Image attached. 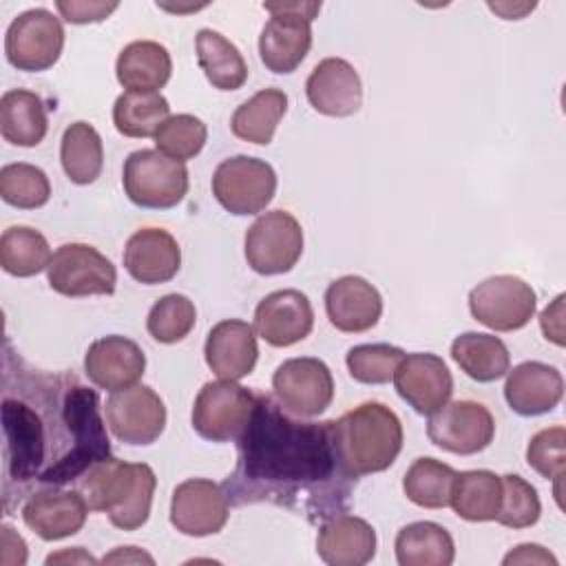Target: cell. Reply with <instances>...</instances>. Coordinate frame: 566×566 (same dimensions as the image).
<instances>
[{"label":"cell","instance_id":"obj_1","mask_svg":"<svg viewBox=\"0 0 566 566\" xmlns=\"http://www.w3.org/2000/svg\"><path fill=\"white\" fill-rule=\"evenodd\" d=\"M239 458L223 489L228 500L310 506L316 497L345 495L332 427L290 418L270 396H256L252 418L237 440Z\"/></svg>","mask_w":566,"mask_h":566},{"label":"cell","instance_id":"obj_2","mask_svg":"<svg viewBox=\"0 0 566 566\" xmlns=\"http://www.w3.org/2000/svg\"><path fill=\"white\" fill-rule=\"evenodd\" d=\"M2 427L7 473L18 482L62 486L111 455L99 398L73 380L62 385L49 416L22 398H4Z\"/></svg>","mask_w":566,"mask_h":566},{"label":"cell","instance_id":"obj_3","mask_svg":"<svg viewBox=\"0 0 566 566\" xmlns=\"http://www.w3.org/2000/svg\"><path fill=\"white\" fill-rule=\"evenodd\" d=\"M329 427L334 455L347 480L389 469L402 451V422L382 402L367 400L329 420Z\"/></svg>","mask_w":566,"mask_h":566},{"label":"cell","instance_id":"obj_4","mask_svg":"<svg viewBox=\"0 0 566 566\" xmlns=\"http://www.w3.org/2000/svg\"><path fill=\"white\" fill-rule=\"evenodd\" d=\"M157 489L155 471L144 462L104 458L77 478V491L91 511L106 513L122 531H137L148 522Z\"/></svg>","mask_w":566,"mask_h":566},{"label":"cell","instance_id":"obj_5","mask_svg":"<svg viewBox=\"0 0 566 566\" xmlns=\"http://www.w3.org/2000/svg\"><path fill=\"white\" fill-rule=\"evenodd\" d=\"M270 20L259 35V57L272 73H292L312 49V20L321 2H263Z\"/></svg>","mask_w":566,"mask_h":566},{"label":"cell","instance_id":"obj_6","mask_svg":"<svg viewBox=\"0 0 566 566\" xmlns=\"http://www.w3.org/2000/svg\"><path fill=\"white\" fill-rule=\"evenodd\" d=\"M126 197L146 210H168L188 195V168L184 161L170 159L157 148L133 150L122 170Z\"/></svg>","mask_w":566,"mask_h":566},{"label":"cell","instance_id":"obj_7","mask_svg":"<svg viewBox=\"0 0 566 566\" xmlns=\"http://www.w3.org/2000/svg\"><path fill=\"white\" fill-rule=\"evenodd\" d=\"M256 405V394L237 380L206 382L192 405V429L210 442H237Z\"/></svg>","mask_w":566,"mask_h":566},{"label":"cell","instance_id":"obj_8","mask_svg":"<svg viewBox=\"0 0 566 566\" xmlns=\"http://www.w3.org/2000/svg\"><path fill=\"white\" fill-rule=\"evenodd\" d=\"M274 192L276 172L265 159L234 155L214 168L212 195L230 214H259L274 199Z\"/></svg>","mask_w":566,"mask_h":566},{"label":"cell","instance_id":"obj_9","mask_svg":"<svg viewBox=\"0 0 566 566\" xmlns=\"http://www.w3.org/2000/svg\"><path fill=\"white\" fill-rule=\"evenodd\" d=\"M243 254L248 265L263 276L290 272L303 254V228L287 210H270L245 230Z\"/></svg>","mask_w":566,"mask_h":566},{"label":"cell","instance_id":"obj_10","mask_svg":"<svg viewBox=\"0 0 566 566\" xmlns=\"http://www.w3.org/2000/svg\"><path fill=\"white\" fill-rule=\"evenodd\" d=\"M64 49V27L49 9L35 7L18 13L4 33V55L11 66L27 73L51 69Z\"/></svg>","mask_w":566,"mask_h":566},{"label":"cell","instance_id":"obj_11","mask_svg":"<svg viewBox=\"0 0 566 566\" xmlns=\"http://www.w3.org/2000/svg\"><path fill=\"white\" fill-rule=\"evenodd\" d=\"M537 310V294L515 274H495L469 292L471 316L495 332H515L528 325Z\"/></svg>","mask_w":566,"mask_h":566},{"label":"cell","instance_id":"obj_12","mask_svg":"<svg viewBox=\"0 0 566 566\" xmlns=\"http://www.w3.org/2000/svg\"><path fill=\"white\" fill-rule=\"evenodd\" d=\"M46 281L53 292L69 298L108 296L115 292L117 270L97 248L88 243H64L51 256Z\"/></svg>","mask_w":566,"mask_h":566},{"label":"cell","instance_id":"obj_13","mask_svg":"<svg viewBox=\"0 0 566 566\" xmlns=\"http://www.w3.org/2000/svg\"><path fill=\"white\" fill-rule=\"evenodd\" d=\"M272 391L285 411L298 418H316L334 400V378L321 358H287L272 374Z\"/></svg>","mask_w":566,"mask_h":566},{"label":"cell","instance_id":"obj_14","mask_svg":"<svg viewBox=\"0 0 566 566\" xmlns=\"http://www.w3.org/2000/svg\"><path fill=\"white\" fill-rule=\"evenodd\" d=\"M495 436L491 411L475 400H453L427 420V438L442 451L473 455L484 451Z\"/></svg>","mask_w":566,"mask_h":566},{"label":"cell","instance_id":"obj_15","mask_svg":"<svg viewBox=\"0 0 566 566\" xmlns=\"http://www.w3.org/2000/svg\"><path fill=\"white\" fill-rule=\"evenodd\" d=\"M104 413L111 433L124 444H153L166 429V405L148 385L113 391Z\"/></svg>","mask_w":566,"mask_h":566},{"label":"cell","instance_id":"obj_16","mask_svg":"<svg viewBox=\"0 0 566 566\" xmlns=\"http://www.w3.org/2000/svg\"><path fill=\"white\" fill-rule=\"evenodd\" d=\"M230 517V500L221 484L190 478L175 486L170 497V524L188 537L219 533Z\"/></svg>","mask_w":566,"mask_h":566},{"label":"cell","instance_id":"obj_17","mask_svg":"<svg viewBox=\"0 0 566 566\" xmlns=\"http://www.w3.org/2000/svg\"><path fill=\"white\" fill-rule=\"evenodd\" d=\"M391 380L398 396L422 416L444 407L453 394V376L447 363L429 352L405 354Z\"/></svg>","mask_w":566,"mask_h":566},{"label":"cell","instance_id":"obj_18","mask_svg":"<svg viewBox=\"0 0 566 566\" xmlns=\"http://www.w3.org/2000/svg\"><path fill=\"white\" fill-rule=\"evenodd\" d=\"M314 307L301 290H276L263 296L254 310V332L272 347H290L310 336Z\"/></svg>","mask_w":566,"mask_h":566},{"label":"cell","instance_id":"obj_19","mask_svg":"<svg viewBox=\"0 0 566 566\" xmlns=\"http://www.w3.org/2000/svg\"><path fill=\"white\" fill-rule=\"evenodd\" d=\"M88 504L73 489H42L29 495L22 504V522L44 542H57L82 531L88 515Z\"/></svg>","mask_w":566,"mask_h":566},{"label":"cell","instance_id":"obj_20","mask_svg":"<svg viewBox=\"0 0 566 566\" xmlns=\"http://www.w3.org/2000/svg\"><path fill=\"white\" fill-rule=\"evenodd\" d=\"M310 106L327 117H352L363 106V82L358 71L343 57L321 60L307 82Z\"/></svg>","mask_w":566,"mask_h":566},{"label":"cell","instance_id":"obj_21","mask_svg":"<svg viewBox=\"0 0 566 566\" xmlns=\"http://www.w3.org/2000/svg\"><path fill=\"white\" fill-rule=\"evenodd\" d=\"M146 356L142 347L119 334L102 336L93 340L84 354L86 378L106 391H119L137 385L144 376Z\"/></svg>","mask_w":566,"mask_h":566},{"label":"cell","instance_id":"obj_22","mask_svg":"<svg viewBox=\"0 0 566 566\" xmlns=\"http://www.w3.org/2000/svg\"><path fill=\"white\" fill-rule=\"evenodd\" d=\"M206 365L221 380H241L252 374L259 345L256 332L250 323L239 318H223L210 327L203 345Z\"/></svg>","mask_w":566,"mask_h":566},{"label":"cell","instance_id":"obj_23","mask_svg":"<svg viewBox=\"0 0 566 566\" xmlns=\"http://www.w3.org/2000/svg\"><path fill=\"white\" fill-rule=\"evenodd\" d=\"M126 272L142 285L168 283L181 268V248L164 228H142L133 232L122 254Z\"/></svg>","mask_w":566,"mask_h":566},{"label":"cell","instance_id":"obj_24","mask_svg":"<svg viewBox=\"0 0 566 566\" xmlns=\"http://www.w3.org/2000/svg\"><path fill=\"white\" fill-rule=\"evenodd\" d=\"M325 312L338 332L360 334L376 327L380 321L382 296L367 279L345 274L327 285Z\"/></svg>","mask_w":566,"mask_h":566},{"label":"cell","instance_id":"obj_25","mask_svg":"<svg viewBox=\"0 0 566 566\" xmlns=\"http://www.w3.org/2000/svg\"><path fill=\"white\" fill-rule=\"evenodd\" d=\"M504 398L520 416H542L562 402L564 378L548 363L524 360L506 371Z\"/></svg>","mask_w":566,"mask_h":566},{"label":"cell","instance_id":"obj_26","mask_svg":"<svg viewBox=\"0 0 566 566\" xmlns=\"http://www.w3.org/2000/svg\"><path fill=\"white\" fill-rule=\"evenodd\" d=\"M374 526L349 513L327 517L316 535V553L329 566H365L376 555Z\"/></svg>","mask_w":566,"mask_h":566},{"label":"cell","instance_id":"obj_27","mask_svg":"<svg viewBox=\"0 0 566 566\" xmlns=\"http://www.w3.org/2000/svg\"><path fill=\"white\" fill-rule=\"evenodd\" d=\"M115 75L126 91H159L172 75V57L155 40H135L119 51Z\"/></svg>","mask_w":566,"mask_h":566},{"label":"cell","instance_id":"obj_28","mask_svg":"<svg viewBox=\"0 0 566 566\" xmlns=\"http://www.w3.org/2000/svg\"><path fill=\"white\" fill-rule=\"evenodd\" d=\"M49 130L46 106L42 97L27 88H11L0 97V135L4 142L33 148Z\"/></svg>","mask_w":566,"mask_h":566},{"label":"cell","instance_id":"obj_29","mask_svg":"<svg viewBox=\"0 0 566 566\" xmlns=\"http://www.w3.org/2000/svg\"><path fill=\"white\" fill-rule=\"evenodd\" d=\"M502 502V475L489 469L460 471L453 478L449 506L467 522L495 520Z\"/></svg>","mask_w":566,"mask_h":566},{"label":"cell","instance_id":"obj_30","mask_svg":"<svg viewBox=\"0 0 566 566\" xmlns=\"http://www.w3.org/2000/svg\"><path fill=\"white\" fill-rule=\"evenodd\" d=\"M451 358L475 382H493L511 369V354L502 338L484 332H464L451 343Z\"/></svg>","mask_w":566,"mask_h":566},{"label":"cell","instance_id":"obj_31","mask_svg":"<svg viewBox=\"0 0 566 566\" xmlns=\"http://www.w3.org/2000/svg\"><path fill=\"white\" fill-rule=\"evenodd\" d=\"M197 64L206 80L219 91H237L248 80V64L241 51L219 31L199 29L195 35Z\"/></svg>","mask_w":566,"mask_h":566},{"label":"cell","instance_id":"obj_32","mask_svg":"<svg viewBox=\"0 0 566 566\" xmlns=\"http://www.w3.org/2000/svg\"><path fill=\"white\" fill-rule=\"evenodd\" d=\"M400 566H449L455 559L451 533L436 522H411L402 526L394 542Z\"/></svg>","mask_w":566,"mask_h":566},{"label":"cell","instance_id":"obj_33","mask_svg":"<svg viewBox=\"0 0 566 566\" xmlns=\"http://www.w3.org/2000/svg\"><path fill=\"white\" fill-rule=\"evenodd\" d=\"M285 111L287 95L281 88H263L237 106L230 119V130L234 137L248 144L268 146Z\"/></svg>","mask_w":566,"mask_h":566},{"label":"cell","instance_id":"obj_34","mask_svg":"<svg viewBox=\"0 0 566 566\" xmlns=\"http://www.w3.org/2000/svg\"><path fill=\"white\" fill-rule=\"evenodd\" d=\"M60 164L64 175L77 184H93L104 168V144L95 126L88 122H73L64 128L60 142Z\"/></svg>","mask_w":566,"mask_h":566},{"label":"cell","instance_id":"obj_35","mask_svg":"<svg viewBox=\"0 0 566 566\" xmlns=\"http://www.w3.org/2000/svg\"><path fill=\"white\" fill-rule=\"evenodd\" d=\"M170 117V104L159 91H124L113 104V124L119 135L142 139L155 137Z\"/></svg>","mask_w":566,"mask_h":566},{"label":"cell","instance_id":"obj_36","mask_svg":"<svg viewBox=\"0 0 566 566\" xmlns=\"http://www.w3.org/2000/svg\"><path fill=\"white\" fill-rule=\"evenodd\" d=\"M51 256L46 237L29 226H11L0 237V265L11 276H35L49 268Z\"/></svg>","mask_w":566,"mask_h":566},{"label":"cell","instance_id":"obj_37","mask_svg":"<svg viewBox=\"0 0 566 566\" xmlns=\"http://www.w3.org/2000/svg\"><path fill=\"white\" fill-rule=\"evenodd\" d=\"M455 469L422 455L411 462L402 478V491L409 502L422 509H444L449 506V495H451V484L455 478Z\"/></svg>","mask_w":566,"mask_h":566},{"label":"cell","instance_id":"obj_38","mask_svg":"<svg viewBox=\"0 0 566 566\" xmlns=\"http://www.w3.org/2000/svg\"><path fill=\"white\" fill-rule=\"evenodd\" d=\"M0 197L13 208L35 210L49 201L51 181L46 172L33 164H7L0 168Z\"/></svg>","mask_w":566,"mask_h":566},{"label":"cell","instance_id":"obj_39","mask_svg":"<svg viewBox=\"0 0 566 566\" xmlns=\"http://www.w3.org/2000/svg\"><path fill=\"white\" fill-rule=\"evenodd\" d=\"M197 323L195 303L184 294H166L150 307L146 316V329L153 340L172 345L184 340Z\"/></svg>","mask_w":566,"mask_h":566},{"label":"cell","instance_id":"obj_40","mask_svg":"<svg viewBox=\"0 0 566 566\" xmlns=\"http://www.w3.org/2000/svg\"><path fill=\"white\" fill-rule=\"evenodd\" d=\"M153 139L157 150L164 153L166 157L177 161H188L197 157L206 146L208 128L199 117L190 113H179V115H170L159 126Z\"/></svg>","mask_w":566,"mask_h":566},{"label":"cell","instance_id":"obj_41","mask_svg":"<svg viewBox=\"0 0 566 566\" xmlns=\"http://www.w3.org/2000/svg\"><path fill=\"white\" fill-rule=\"evenodd\" d=\"M405 352L389 343H363L349 347L345 363L349 376L363 385H385L394 378Z\"/></svg>","mask_w":566,"mask_h":566},{"label":"cell","instance_id":"obj_42","mask_svg":"<svg viewBox=\"0 0 566 566\" xmlns=\"http://www.w3.org/2000/svg\"><path fill=\"white\" fill-rule=\"evenodd\" d=\"M542 502L531 482L517 473L502 475V502L495 522L506 528H528L537 524Z\"/></svg>","mask_w":566,"mask_h":566},{"label":"cell","instance_id":"obj_43","mask_svg":"<svg viewBox=\"0 0 566 566\" xmlns=\"http://www.w3.org/2000/svg\"><path fill=\"white\" fill-rule=\"evenodd\" d=\"M526 462L542 478L559 482L566 471V429L555 424L537 431L528 440Z\"/></svg>","mask_w":566,"mask_h":566},{"label":"cell","instance_id":"obj_44","mask_svg":"<svg viewBox=\"0 0 566 566\" xmlns=\"http://www.w3.org/2000/svg\"><path fill=\"white\" fill-rule=\"evenodd\" d=\"M119 2H99V0H57L55 9L71 24H88L106 20Z\"/></svg>","mask_w":566,"mask_h":566},{"label":"cell","instance_id":"obj_45","mask_svg":"<svg viewBox=\"0 0 566 566\" xmlns=\"http://www.w3.org/2000/svg\"><path fill=\"white\" fill-rule=\"evenodd\" d=\"M564 294H559L551 305L539 314V327L546 340L557 347H564Z\"/></svg>","mask_w":566,"mask_h":566},{"label":"cell","instance_id":"obj_46","mask_svg":"<svg viewBox=\"0 0 566 566\" xmlns=\"http://www.w3.org/2000/svg\"><path fill=\"white\" fill-rule=\"evenodd\" d=\"M0 562L4 566H24L27 564V542L13 531V526H0Z\"/></svg>","mask_w":566,"mask_h":566},{"label":"cell","instance_id":"obj_47","mask_svg":"<svg viewBox=\"0 0 566 566\" xmlns=\"http://www.w3.org/2000/svg\"><path fill=\"white\" fill-rule=\"evenodd\" d=\"M504 566L511 564H544V566H557V557L553 553H548L544 546L539 544H517L513 551H509L502 559Z\"/></svg>","mask_w":566,"mask_h":566},{"label":"cell","instance_id":"obj_48","mask_svg":"<svg viewBox=\"0 0 566 566\" xmlns=\"http://www.w3.org/2000/svg\"><path fill=\"white\" fill-rule=\"evenodd\" d=\"M102 562L104 564H142V562L155 564V559L148 553L139 551L137 546H117L113 553L104 555Z\"/></svg>","mask_w":566,"mask_h":566},{"label":"cell","instance_id":"obj_49","mask_svg":"<svg viewBox=\"0 0 566 566\" xmlns=\"http://www.w3.org/2000/svg\"><path fill=\"white\" fill-rule=\"evenodd\" d=\"M97 564V559L93 557V555H88L84 548H80V546H75V548H66V551H60V553H53V555H49L46 557V566H51V564Z\"/></svg>","mask_w":566,"mask_h":566},{"label":"cell","instance_id":"obj_50","mask_svg":"<svg viewBox=\"0 0 566 566\" xmlns=\"http://www.w3.org/2000/svg\"><path fill=\"white\" fill-rule=\"evenodd\" d=\"M489 9L495 11L497 15H502L504 20H520L524 18V13L535 9V2L531 4H511V2H489Z\"/></svg>","mask_w":566,"mask_h":566}]
</instances>
